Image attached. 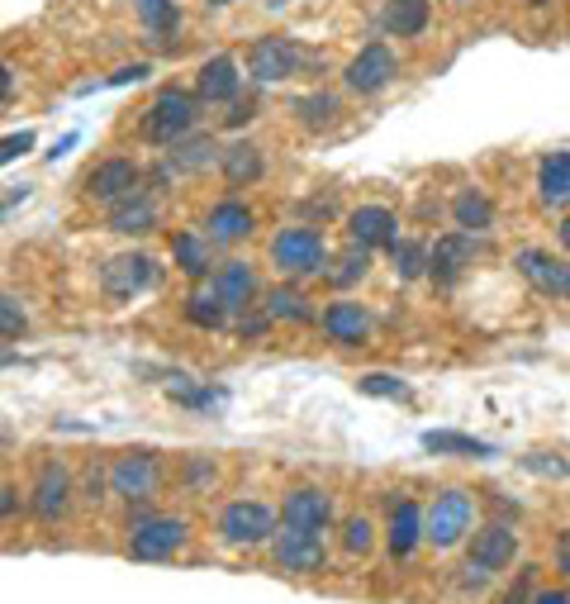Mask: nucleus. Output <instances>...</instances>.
Listing matches in <instances>:
<instances>
[{
    "instance_id": "obj_1",
    "label": "nucleus",
    "mask_w": 570,
    "mask_h": 604,
    "mask_svg": "<svg viewBox=\"0 0 570 604\" xmlns=\"http://www.w3.org/2000/svg\"><path fill=\"white\" fill-rule=\"evenodd\" d=\"M324 262H328V243H324V234H314L305 224L281 228L272 238V266L281 276H314V272H324Z\"/></svg>"
},
{
    "instance_id": "obj_2",
    "label": "nucleus",
    "mask_w": 570,
    "mask_h": 604,
    "mask_svg": "<svg viewBox=\"0 0 570 604\" xmlns=\"http://www.w3.org/2000/svg\"><path fill=\"white\" fill-rule=\"evenodd\" d=\"M471 519H475V500L466 490H442L433 509L423 514V538L438 547V553H448V547H456L461 538L471 533Z\"/></svg>"
},
{
    "instance_id": "obj_3",
    "label": "nucleus",
    "mask_w": 570,
    "mask_h": 604,
    "mask_svg": "<svg viewBox=\"0 0 570 604\" xmlns=\"http://www.w3.org/2000/svg\"><path fill=\"white\" fill-rule=\"evenodd\" d=\"M195 119H200V105H195V96L186 91H163L153 100L148 119H142V134H148V144H181V138L195 129Z\"/></svg>"
},
{
    "instance_id": "obj_4",
    "label": "nucleus",
    "mask_w": 570,
    "mask_h": 604,
    "mask_svg": "<svg viewBox=\"0 0 570 604\" xmlns=\"http://www.w3.org/2000/svg\"><path fill=\"white\" fill-rule=\"evenodd\" d=\"M219 538L228 547H257L276 538V509L262 500H234L219 514Z\"/></svg>"
},
{
    "instance_id": "obj_5",
    "label": "nucleus",
    "mask_w": 570,
    "mask_h": 604,
    "mask_svg": "<svg viewBox=\"0 0 570 604\" xmlns=\"http://www.w3.org/2000/svg\"><path fill=\"white\" fill-rule=\"evenodd\" d=\"M190 538L186 519H171V514H153V519H138L129 533V557L138 562H163L171 553H181Z\"/></svg>"
},
{
    "instance_id": "obj_6",
    "label": "nucleus",
    "mask_w": 570,
    "mask_h": 604,
    "mask_svg": "<svg viewBox=\"0 0 570 604\" xmlns=\"http://www.w3.org/2000/svg\"><path fill=\"white\" fill-rule=\"evenodd\" d=\"M324 538L309 528H295V524H285L276 528V538H272V562L281 566V572H295V576H314L318 566H324Z\"/></svg>"
},
{
    "instance_id": "obj_7",
    "label": "nucleus",
    "mask_w": 570,
    "mask_h": 604,
    "mask_svg": "<svg viewBox=\"0 0 570 604\" xmlns=\"http://www.w3.org/2000/svg\"><path fill=\"white\" fill-rule=\"evenodd\" d=\"M157 481H163V467H157L153 452H124L110 467V490L124 495V500H148Z\"/></svg>"
},
{
    "instance_id": "obj_8",
    "label": "nucleus",
    "mask_w": 570,
    "mask_h": 604,
    "mask_svg": "<svg viewBox=\"0 0 570 604\" xmlns=\"http://www.w3.org/2000/svg\"><path fill=\"white\" fill-rule=\"evenodd\" d=\"M305 62V52H299L291 39H257L253 52H247V72H253V81L262 86H272V81H285V77H295V67Z\"/></svg>"
},
{
    "instance_id": "obj_9",
    "label": "nucleus",
    "mask_w": 570,
    "mask_h": 604,
    "mask_svg": "<svg viewBox=\"0 0 570 604\" xmlns=\"http://www.w3.org/2000/svg\"><path fill=\"white\" fill-rule=\"evenodd\" d=\"M347 86L352 91H362V96H376V91H385L390 81H395V52H390L385 43H366L356 58L347 62Z\"/></svg>"
},
{
    "instance_id": "obj_10",
    "label": "nucleus",
    "mask_w": 570,
    "mask_h": 604,
    "mask_svg": "<svg viewBox=\"0 0 570 604\" xmlns=\"http://www.w3.org/2000/svg\"><path fill=\"white\" fill-rule=\"evenodd\" d=\"M100 286L110 300H134L138 291H148L153 286V257H142V253H119L105 262V272H100Z\"/></svg>"
},
{
    "instance_id": "obj_11",
    "label": "nucleus",
    "mask_w": 570,
    "mask_h": 604,
    "mask_svg": "<svg viewBox=\"0 0 570 604\" xmlns=\"http://www.w3.org/2000/svg\"><path fill=\"white\" fill-rule=\"evenodd\" d=\"M519 272L532 291H542L551 300H570V266L561 257L542 253V247H523L519 253Z\"/></svg>"
},
{
    "instance_id": "obj_12",
    "label": "nucleus",
    "mask_w": 570,
    "mask_h": 604,
    "mask_svg": "<svg viewBox=\"0 0 570 604\" xmlns=\"http://www.w3.org/2000/svg\"><path fill=\"white\" fill-rule=\"evenodd\" d=\"M475 262V234L466 228H456V234H442L438 247H433V262H428V276L438 281V286H456L461 272Z\"/></svg>"
},
{
    "instance_id": "obj_13",
    "label": "nucleus",
    "mask_w": 570,
    "mask_h": 604,
    "mask_svg": "<svg viewBox=\"0 0 570 604\" xmlns=\"http://www.w3.org/2000/svg\"><path fill=\"white\" fill-rule=\"evenodd\" d=\"M142 186V172L138 163H129V157H110V163H100L91 172V182H86V195L100 205H119L124 195H134Z\"/></svg>"
},
{
    "instance_id": "obj_14",
    "label": "nucleus",
    "mask_w": 570,
    "mask_h": 604,
    "mask_svg": "<svg viewBox=\"0 0 570 604\" xmlns=\"http://www.w3.org/2000/svg\"><path fill=\"white\" fill-rule=\"evenodd\" d=\"M281 519L285 524H295V528H309V533H324L333 524V500L318 486H299L285 495V505H281Z\"/></svg>"
},
{
    "instance_id": "obj_15",
    "label": "nucleus",
    "mask_w": 570,
    "mask_h": 604,
    "mask_svg": "<svg viewBox=\"0 0 570 604\" xmlns=\"http://www.w3.org/2000/svg\"><path fill=\"white\" fill-rule=\"evenodd\" d=\"M513 557H519V533L509 524H485L471 538V562L485 566V572H504V566H513Z\"/></svg>"
},
{
    "instance_id": "obj_16",
    "label": "nucleus",
    "mask_w": 570,
    "mask_h": 604,
    "mask_svg": "<svg viewBox=\"0 0 570 604\" xmlns=\"http://www.w3.org/2000/svg\"><path fill=\"white\" fill-rule=\"evenodd\" d=\"M67 505H71V476L62 461H48L39 471V481H33V514H39L43 524H52L67 514Z\"/></svg>"
},
{
    "instance_id": "obj_17",
    "label": "nucleus",
    "mask_w": 570,
    "mask_h": 604,
    "mask_svg": "<svg viewBox=\"0 0 570 604\" xmlns=\"http://www.w3.org/2000/svg\"><path fill=\"white\" fill-rule=\"evenodd\" d=\"M324 333L333 343H366L371 339V314L366 305H356V300H333L324 310Z\"/></svg>"
},
{
    "instance_id": "obj_18",
    "label": "nucleus",
    "mask_w": 570,
    "mask_h": 604,
    "mask_svg": "<svg viewBox=\"0 0 570 604\" xmlns=\"http://www.w3.org/2000/svg\"><path fill=\"white\" fill-rule=\"evenodd\" d=\"M395 228L400 224L385 205H362V210H352V220H347L352 243H362V247H395Z\"/></svg>"
},
{
    "instance_id": "obj_19",
    "label": "nucleus",
    "mask_w": 570,
    "mask_h": 604,
    "mask_svg": "<svg viewBox=\"0 0 570 604\" xmlns=\"http://www.w3.org/2000/svg\"><path fill=\"white\" fill-rule=\"evenodd\" d=\"M214 295L224 300L228 310H247L257 300V272L247 262H224L219 272H214Z\"/></svg>"
},
{
    "instance_id": "obj_20",
    "label": "nucleus",
    "mask_w": 570,
    "mask_h": 604,
    "mask_svg": "<svg viewBox=\"0 0 570 604\" xmlns=\"http://www.w3.org/2000/svg\"><path fill=\"white\" fill-rule=\"evenodd\" d=\"M110 228H115V234H153V228H157L153 195L138 186L134 195H124L119 205H110Z\"/></svg>"
},
{
    "instance_id": "obj_21",
    "label": "nucleus",
    "mask_w": 570,
    "mask_h": 604,
    "mask_svg": "<svg viewBox=\"0 0 570 604\" xmlns=\"http://www.w3.org/2000/svg\"><path fill=\"white\" fill-rule=\"evenodd\" d=\"M385 543H390V553H395V557H409L423 543V509L414 500H400L395 509H390Z\"/></svg>"
},
{
    "instance_id": "obj_22",
    "label": "nucleus",
    "mask_w": 570,
    "mask_h": 604,
    "mask_svg": "<svg viewBox=\"0 0 570 604\" xmlns=\"http://www.w3.org/2000/svg\"><path fill=\"white\" fill-rule=\"evenodd\" d=\"M538 195L547 210H566L570 205V153H547L538 167Z\"/></svg>"
},
{
    "instance_id": "obj_23",
    "label": "nucleus",
    "mask_w": 570,
    "mask_h": 604,
    "mask_svg": "<svg viewBox=\"0 0 570 604\" xmlns=\"http://www.w3.org/2000/svg\"><path fill=\"white\" fill-rule=\"evenodd\" d=\"M253 224H257V215L243 201H219L209 210V238L214 243H238V238L253 234Z\"/></svg>"
},
{
    "instance_id": "obj_24",
    "label": "nucleus",
    "mask_w": 570,
    "mask_h": 604,
    "mask_svg": "<svg viewBox=\"0 0 570 604\" xmlns=\"http://www.w3.org/2000/svg\"><path fill=\"white\" fill-rule=\"evenodd\" d=\"M428 14H433V6L428 0H385V29L395 33V39H414V33L428 29Z\"/></svg>"
},
{
    "instance_id": "obj_25",
    "label": "nucleus",
    "mask_w": 570,
    "mask_h": 604,
    "mask_svg": "<svg viewBox=\"0 0 570 604\" xmlns=\"http://www.w3.org/2000/svg\"><path fill=\"white\" fill-rule=\"evenodd\" d=\"M200 100H234L238 96V62L234 58H209L205 67H200Z\"/></svg>"
},
{
    "instance_id": "obj_26",
    "label": "nucleus",
    "mask_w": 570,
    "mask_h": 604,
    "mask_svg": "<svg viewBox=\"0 0 570 604\" xmlns=\"http://www.w3.org/2000/svg\"><path fill=\"white\" fill-rule=\"evenodd\" d=\"M138 20L153 33V43H171L181 29V10H176V0H138Z\"/></svg>"
},
{
    "instance_id": "obj_27",
    "label": "nucleus",
    "mask_w": 570,
    "mask_h": 604,
    "mask_svg": "<svg viewBox=\"0 0 570 604\" xmlns=\"http://www.w3.org/2000/svg\"><path fill=\"white\" fill-rule=\"evenodd\" d=\"M209 243L214 238H200V234H190V228H181V234L171 238V257L190 281H200L209 272Z\"/></svg>"
},
{
    "instance_id": "obj_28",
    "label": "nucleus",
    "mask_w": 570,
    "mask_h": 604,
    "mask_svg": "<svg viewBox=\"0 0 570 604\" xmlns=\"http://www.w3.org/2000/svg\"><path fill=\"white\" fill-rule=\"evenodd\" d=\"M219 148H214V138L209 134H200V138H181V144H171V172H200V167H209V163H219Z\"/></svg>"
},
{
    "instance_id": "obj_29",
    "label": "nucleus",
    "mask_w": 570,
    "mask_h": 604,
    "mask_svg": "<svg viewBox=\"0 0 570 604\" xmlns=\"http://www.w3.org/2000/svg\"><path fill=\"white\" fill-rule=\"evenodd\" d=\"M219 167H224L228 186H247V182H257V176H262V153L253 144H234L219 157Z\"/></svg>"
},
{
    "instance_id": "obj_30",
    "label": "nucleus",
    "mask_w": 570,
    "mask_h": 604,
    "mask_svg": "<svg viewBox=\"0 0 570 604\" xmlns=\"http://www.w3.org/2000/svg\"><path fill=\"white\" fill-rule=\"evenodd\" d=\"M266 300V314H272V319H291V324H309V319H314V310H309V300L305 295H299L295 286H272V291H266L262 295Z\"/></svg>"
},
{
    "instance_id": "obj_31",
    "label": "nucleus",
    "mask_w": 570,
    "mask_h": 604,
    "mask_svg": "<svg viewBox=\"0 0 570 604\" xmlns=\"http://www.w3.org/2000/svg\"><path fill=\"white\" fill-rule=\"evenodd\" d=\"M452 215H456V224L466 228V234H480V228H490L494 205H490L480 191H461L456 201H452Z\"/></svg>"
},
{
    "instance_id": "obj_32",
    "label": "nucleus",
    "mask_w": 570,
    "mask_h": 604,
    "mask_svg": "<svg viewBox=\"0 0 570 604\" xmlns=\"http://www.w3.org/2000/svg\"><path fill=\"white\" fill-rule=\"evenodd\" d=\"M371 272V247H362V243H347V253H337L333 257V272H328V281L333 286H356V281H362Z\"/></svg>"
},
{
    "instance_id": "obj_33",
    "label": "nucleus",
    "mask_w": 570,
    "mask_h": 604,
    "mask_svg": "<svg viewBox=\"0 0 570 604\" xmlns=\"http://www.w3.org/2000/svg\"><path fill=\"white\" fill-rule=\"evenodd\" d=\"M390 257H395V276H400V281H419V276L428 272V262H433V247H423V243H414V238H395Z\"/></svg>"
},
{
    "instance_id": "obj_34",
    "label": "nucleus",
    "mask_w": 570,
    "mask_h": 604,
    "mask_svg": "<svg viewBox=\"0 0 570 604\" xmlns=\"http://www.w3.org/2000/svg\"><path fill=\"white\" fill-rule=\"evenodd\" d=\"M423 448L428 452H461V457H490L494 452V442L485 438H471V433H423Z\"/></svg>"
},
{
    "instance_id": "obj_35",
    "label": "nucleus",
    "mask_w": 570,
    "mask_h": 604,
    "mask_svg": "<svg viewBox=\"0 0 570 604\" xmlns=\"http://www.w3.org/2000/svg\"><path fill=\"white\" fill-rule=\"evenodd\" d=\"M186 319H190V324L195 329H219L224 324V319H228V305H224V300L219 295H205V291H195L190 300H186Z\"/></svg>"
},
{
    "instance_id": "obj_36",
    "label": "nucleus",
    "mask_w": 570,
    "mask_h": 604,
    "mask_svg": "<svg viewBox=\"0 0 570 604\" xmlns=\"http://www.w3.org/2000/svg\"><path fill=\"white\" fill-rule=\"evenodd\" d=\"M295 115H299V124H305V129H324V124L337 115V100L324 96V91L299 96V100H295Z\"/></svg>"
},
{
    "instance_id": "obj_37",
    "label": "nucleus",
    "mask_w": 570,
    "mask_h": 604,
    "mask_svg": "<svg viewBox=\"0 0 570 604\" xmlns=\"http://www.w3.org/2000/svg\"><path fill=\"white\" fill-rule=\"evenodd\" d=\"M371 543H376V528H371V519H362V514H352V519L343 524V547L352 557H366Z\"/></svg>"
},
{
    "instance_id": "obj_38",
    "label": "nucleus",
    "mask_w": 570,
    "mask_h": 604,
    "mask_svg": "<svg viewBox=\"0 0 570 604\" xmlns=\"http://www.w3.org/2000/svg\"><path fill=\"white\" fill-rule=\"evenodd\" d=\"M356 386H362V396H385V400H404L409 396V386L400 377H385V371H371V377H362Z\"/></svg>"
},
{
    "instance_id": "obj_39",
    "label": "nucleus",
    "mask_w": 570,
    "mask_h": 604,
    "mask_svg": "<svg viewBox=\"0 0 570 604\" xmlns=\"http://www.w3.org/2000/svg\"><path fill=\"white\" fill-rule=\"evenodd\" d=\"M532 581H538V566H523V572H519V585H509V591L499 595L494 604H532Z\"/></svg>"
},
{
    "instance_id": "obj_40",
    "label": "nucleus",
    "mask_w": 570,
    "mask_h": 604,
    "mask_svg": "<svg viewBox=\"0 0 570 604\" xmlns=\"http://www.w3.org/2000/svg\"><path fill=\"white\" fill-rule=\"evenodd\" d=\"M0 329H6V339H20L24 333V310H20V300L14 295L0 300Z\"/></svg>"
},
{
    "instance_id": "obj_41",
    "label": "nucleus",
    "mask_w": 570,
    "mask_h": 604,
    "mask_svg": "<svg viewBox=\"0 0 570 604\" xmlns=\"http://www.w3.org/2000/svg\"><path fill=\"white\" fill-rule=\"evenodd\" d=\"M523 467H528V471H538V476H566V471H570L561 457H551V461H547V452H532V457H523Z\"/></svg>"
},
{
    "instance_id": "obj_42",
    "label": "nucleus",
    "mask_w": 570,
    "mask_h": 604,
    "mask_svg": "<svg viewBox=\"0 0 570 604\" xmlns=\"http://www.w3.org/2000/svg\"><path fill=\"white\" fill-rule=\"evenodd\" d=\"M490 576H494V572H485V566L466 562V576H461V591H485V585H490Z\"/></svg>"
},
{
    "instance_id": "obj_43",
    "label": "nucleus",
    "mask_w": 570,
    "mask_h": 604,
    "mask_svg": "<svg viewBox=\"0 0 570 604\" xmlns=\"http://www.w3.org/2000/svg\"><path fill=\"white\" fill-rule=\"evenodd\" d=\"M33 148V134H10L6 138V153H0V157H6V163H14V157H24Z\"/></svg>"
},
{
    "instance_id": "obj_44",
    "label": "nucleus",
    "mask_w": 570,
    "mask_h": 604,
    "mask_svg": "<svg viewBox=\"0 0 570 604\" xmlns=\"http://www.w3.org/2000/svg\"><path fill=\"white\" fill-rule=\"evenodd\" d=\"M557 566H561V572L570 576V528L561 533V543H557Z\"/></svg>"
},
{
    "instance_id": "obj_45",
    "label": "nucleus",
    "mask_w": 570,
    "mask_h": 604,
    "mask_svg": "<svg viewBox=\"0 0 570 604\" xmlns=\"http://www.w3.org/2000/svg\"><path fill=\"white\" fill-rule=\"evenodd\" d=\"M142 77H148V67L138 62V67H124V72H115L110 81H115V86H124V81H142Z\"/></svg>"
},
{
    "instance_id": "obj_46",
    "label": "nucleus",
    "mask_w": 570,
    "mask_h": 604,
    "mask_svg": "<svg viewBox=\"0 0 570 604\" xmlns=\"http://www.w3.org/2000/svg\"><path fill=\"white\" fill-rule=\"evenodd\" d=\"M532 604H570V591H538Z\"/></svg>"
},
{
    "instance_id": "obj_47",
    "label": "nucleus",
    "mask_w": 570,
    "mask_h": 604,
    "mask_svg": "<svg viewBox=\"0 0 570 604\" xmlns=\"http://www.w3.org/2000/svg\"><path fill=\"white\" fill-rule=\"evenodd\" d=\"M247 119H253V105H234V110H228V124H234V129L247 124Z\"/></svg>"
},
{
    "instance_id": "obj_48",
    "label": "nucleus",
    "mask_w": 570,
    "mask_h": 604,
    "mask_svg": "<svg viewBox=\"0 0 570 604\" xmlns=\"http://www.w3.org/2000/svg\"><path fill=\"white\" fill-rule=\"evenodd\" d=\"M0 514H6V519L14 514V486H6V490H0Z\"/></svg>"
},
{
    "instance_id": "obj_49",
    "label": "nucleus",
    "mask_w": 570,
    "mask_h": 604,
    "mask_svg": "<svg viewBox=\"0 0 570 604\" xmlns=\"http://www.w3.org/2000/svg\"><path fill=\"white\" fill-rule=\"evenodd\" d=\"M561 247H566V253H570V220L561 224Z\"/></svg>"
},
{
    "instance_id": "obj_50",
    "label": "nucleus",
    "mask_w": 570,
    "mask_h": 604,
    "mask_svg": "<svg viewBox=\"0 0 570 604\" xmlns=\"http://www.w3.org/2000/svg\"><path fill=\"white\" fill-rule=\"evenodd\" d=\"M209 6H228V0H209Z\"/></svg>"
},
{
    "instance_id": "obj_51",
    "label": "nucleus",
    "mask_w": 570,
    "mask_h": 604,
    "mask_svg": "<svg viewBox=\"0 0 570 604\" xmlns=\"http://www.w3.org/2000/svg\"><path fill=\"white\" fill-rule=\"evenodd\" d=\"M538 6H542V0H538Z\"/></svg>"
}]
</instances>
